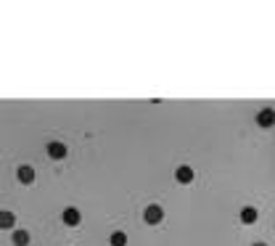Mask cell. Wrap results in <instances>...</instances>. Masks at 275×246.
<instances>
[{"label": "cell", "mask_w": 275, "mask_h": 246, "mask_svg": "<svg viewBox=\"0 0 275 246\" xmlns=\"http://www.w3.org/2000/svg\"><path fill=\"white\" fill-rule=\"evenodd\" d=\"M143 222L146 225H159V222H164V209L159 207V204H148L146 209H143Z\"/></svg>", "instance_id": "1"}, {"label": "cell", "mask_w": 275, "mask_h": 246, "mask_svg": "<svg viewBox=\"0 0 275 246\" xmlns=\"http://www.w3.org/2000/svg\"><path fill=\"white\" fill-rule=\"evenodd\" d=\"M45 153H48L53 162H64L66 153H69V148H66V143H61V141H51L48 146H45Z\"/></svg>", "instance_id": "2"}, {"label": "cell", "mask_w": 275, "mask_h": 246, "mask_svg": "<svg viewBox=\"0 0 275 246\" xmlns=\"http://www.w3.org/2000/svg\"><path fill=\"white\" fill-rule=\"evenodd\" d=\"M61 222H64L66 228H80L82 222V212L77 207H66L64 212H61Z\"/></svg>", "instance_id": "3"}, {"label": "cell", "mask_w": 275, "mask_h": 246, "mask_svg": "<svg viewBox=\"0 0 275 246\" xmlns=\"http://www.w3.org/2000/svg\"><path fill=\"white\" fill-rule=\"evenodd\" d=\"M193 177H196V172H193V167H188V164H180L175 170V180L180 183V186H191Z\"/></svg>", "instance_id": "4"}, {"label": "cell", "mask_w": 275, "mask_h": 246, "mask_svg": "<svg viewBox=\"0 0 275 246\" xmlns=\"http://www.w3.org/2000/svg\"><path fill=\"white\" fill-rule=\"evenodd\" d=\"M16 180L21 183V186H32V183H35V170H32V164H21L19 170H16Z\"/></svg>", "instance_id": "5"}, {"label": "cell", "mask_w": 275, "mask_h": 246, "mask_svg": "<svg viewBox=\"0 0 275 246\" xmlns=\"http://www.w3.org/2000/svg\"><path fill=\"white\" fill-rule=\"evenodd\" d=\"M0 230H16V214L0 209Z\"/></svg>", "instance_id": "6"}, {"label": "cell", "mask_w": 275, "mask_h": 246, "mask_svg": "<svg viewBox=\"0 0 275 246\" xmlns=\"http://www.w3.org/2000/svg\"><path fill=\"white\" fill-rule=\"evenodd\" d=\"M11 243L13 246H29V243H32V236H29V230L16 228V230H13V236H11Z\"/></svg>", "instance_id": "7"}, {"label": "cell", "mask_w": 275, "mask_h": 246, "mask_svg": "<svg viewBox=\"0 0 275 246\" xmlns=\"http://www.w3.org/2000/svg\"><path fill=\"white\" fill-rule=\"evenodd\" d=\"M257 125L262 127V130L272 127V125H275V111H272V109H262V111L257 114Z\"/></svg>", "instance_id": "8"}, {"label": "cell", "mask_w": 275, "mask_h": 246, "mask_svg": "<svg viewBox=\"0 0 275 246\" xmlns=\"http://www.w3.org/2000/svg\"><path fill=\"white\" fill-rule=\"evenodd\" d=\"M238 217H241V222H243V225H254V222L259 220V212H257L254 207H243Z\"/></svg>", "instance_id": "9"}, {"label": "cell", "mask_w": 275, "mask_h": 246, "mask_svg": "<svg viewBox=\"0 0 275 246\" xmlns=\"http://www.w3.org/2000/svg\"><path fill=\"white\" fill-rule=\"evenodd\" d=\"M109 246H127V233L125 230H114L109 236Z\"/></svg>", "instance_id": "10"}, {"label": "cell", "mask_w": 275, "mask_h": 246, "mask_svg": "<svg viewBox=\"0 0 275 246\" xmlns=\"http://www.w3.org/2000/svg\"><path fill=\"white\" fill-rule=\"evenodd\" d=\"M251 246H270V243H265V241H254Z\"/></svg>", "instance_id": "11"}]
</instances>
